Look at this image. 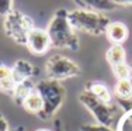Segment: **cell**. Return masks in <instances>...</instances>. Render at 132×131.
<instances>
[{
	"mask_svg": "<svg viewBox=\"0 0 132 131\" xmlns=\"http://www.w3.org/2000/svg\"><path fill=\"white\" fill-rule=\"evenodd\" d=\"M46 33L51 40V45L58 49H68V51H79L80 41L77 37V31L72 27L68 18V10L59 9L52 16L48 23Z\"/></svg>",
	"mask_w": 132,
	"mask_h": 131,
	"instance_id": "cell-1",
	"label": "cell"
},
{
	"mask_svg": "<svg viewBox=\"0 0 132 131\" xmlns=\"http://www.w3.org/2000/svg\"><path fill=\"white\" fill-rule=\"evenodd\" d=\"M77 97H79V102L81 104L92 113V116L97 121V124L110 127V128H114L115 124L118 126L119 120L124 114V111L119 107L118 103L115 102L105 103L100 100L98 97H96L93 93H90L86 89L81 90Z\"/></svg>",
	"mask_w": 132,
	"mask_h": 131,
	"instance_id": "cell-2",
	"label": "cell"
},
{
	"mask_svg": "<svg viewBox=\"0 0 132 131\" xmlns=\"http://www.w3.org/2000/svg\"><path fill=\"white\" fill-rule=\"evenodd\" d=\"M37 93L42 97L44 102V110L39 114V118L49 120L58 113V110L62 107L65 99H66V89L62 85V82L53 79H42L35 85Z\"/></svg>",
	"mask_w": 132,
	"mask_h": 131,
	"instance_id": "cell-3",
	"label": "cell"
},
{
	"mask_svg": "<svg viewBox=\"0 0 132 131\" xmlns=\"http://www.w3.org/2000/svg\"><path fill=\"white\" fill-rule=\"evenodd\" d=\"M68 18L72 27L76 31H81L84 34L94 37L105 35L107 26L110 24L108 16L104 13H97L92 10H83V9H73L68 11Z\"/></svg>",
	"mask_w": 132,
	"mask_h": 131,
	"instance_id": "cell-4",
	"label": "cell"
},
{
	"mask_svg": "<svg viewBox=\"0 0 132 131\" xmlns=\"http://www.w3.org/2000/svg\"><path fill=\"white\" fill-rule=\"evenodd\" d=\"M3 28H4V34L11 41L18 45H26L28 34L34 28V21L26 13L13 9L7 16H4Z\"/></svg>",
	"mask_w": 132,
	"mask_h": 131,
	"instance_id": "cell-5",
	"label": "cell"
},
{
	"mask_svg": "<svg viewBox=\"0 0 132 131\" xmlns=\"http://www.w3.org/2000/svg\"><path fill=\"white\" fill-rule=\"evenodd\" d=\"M81 73L80 66L69 57L62 54L51 55L45 62V75L49 79L53 80H62L77 78Z\"/></svg>",
	"mask_w": 132,
	"mask_h": 131,
	"instance_id": "cell-6",
	"label": "cell"
},
{
	"mask_svg": "<svg viewBox=\"0 0 132 131\" xmlns=\"http://www.w3.org/2000/svg\"><path fill=\"white\" fill-rule=\"evenodd\" d=\"M26 47L34 55H44L45 52H48V49L52 45H51V40H49V35L46 33V30L35 28L34 27L30 31V34H28Z\"/></svg>",
	"mask_w": 132,
	"mask_h": 131,
	"instance_id": "cell-7",
	"label": "cell"
},
{
	"mask_svg": "<svg viewBox=\"0 0 132 131\" xmlns=\"http://www.w3.org/2000/svg\"><path fill=\"white\" fill-rule=\"evenodd\" d=\"M11 73L14 78V83L32 82L34 78L38 76L39 69L27 59H17L11 66Z\"/></svg>",
	"mask_w": 132,
	"mask_h": 131,
	"instance_id": "cell-8",
	"label": "cell"
},
{
	"mask_svg": "<svg viewBox=\"0 0 132 131\" xmlns=\"http://www.w3.org/2000/svg\"><path fill=\"white\" fill-rule=\"evenodd\" d=\"M128 35H129V30L121 21H110V24L107 26L105 37L111 42V45L112 44L122 45L128 40Z\"/></svg>",
	"mask_w": 132,
	"mask_h": 131,
	"instance_id": "cell-9",
	"label": "cell"
},
{
	"mask_svg": "<svg viewBox=\"0 0 132 131\" xmlns=\"http://www.w3.org/2000/svg\"><path fill=\"white\" fill-rule=\"evenodd\" d=\"M77 9H83V10H92L97 13H107V11L115 10L117 4L112 0H72Z\"/></svg>",
	"mask_w": 132,
	"mask_h": 131,
	"instance_id": "cell-10",
	"label": "cell"
},
{
	"mask_svg": "<svg viewBox=\"0 0 132 131\" xmlns=\"http://www.w3.org/2000/svg\"><path fill=\"white\" fill-rule=\"evenodd\" d=\"M84 89L89 90V92L93 93L96 97H98L100 100H103L105 103L114 102V97H112L110 89L103 82H98V80H90V82L86 83V87H84Z\"/></svg>",
	"mask_w": 132,
	"mask_h": 131,
	"instance_id": "cell-11",
	"label": "cell"
},
{
	"mask_svg": "<svg viewBox=\"0 0 132 131\" xmlns=\"http://www.w3.org/2000/svg\"><path fill=\"white\" fill-rule=\"evenodd\" d=\"M21 106L24 107V110H26L27 113L35 114V116H38V117H39V114L42 113V110H44L42 97H41L35 90H32V92L24 99L23 103H21Z\"/></svg>",
	"mask_w": 132,
	"mask_h": 131,
	"instance_id": "cell-12",
	"label": "cell"
},
{
	"mask_svg": "<svg viewBox=\"0 0 132 131\" xmlns=\"http://www.w3.org/2000/svg\"><path fill=\"white\" fill-rule=\"evenodd\" d=\"M105 59L110 64V66H114V65L127 62V52H125V48L122 45H118V44H112L105 52Z\"/></svg>",
	"mask_w": 132,
	"mask_h": 131,
	"instance_id": "cell-13",
	"label": "cell"
},
{
	"mask_svg": "<svg viewBox=\"0 0 132 131\" xmlns=\"http://www.w3.org/2000/svg\"><path fill=\"white\" fill-rule=\"evenodd\" d=\"M14 85L15 83H14L13 73H11V68H9L4 64H0V90L11 95Z\"/></svg>",
	"mask_w": 132,
	"mask_h": 131,
	"instance_id": "cell-14",
	"label": "cell"
},
{
	"mask_svg": "<svg viewBox=\"0 0 132 131\" xmlns=\"http://www.w3.org/2000/svg\"><path fill=\"white\" fill-rule=\"evenodd\" d=\"M114 93L117 100H129L132 97V78L131 79L117 80L114 87Z\"/></svg>",
	"mask_w": 132,
	"mask_h": 131,
	"instance_id": "cell-15",
	"label": "cell"
},
{
	"mask_svg": "<svg viewBox=\"0 0 132 131\" xmlns=\"http://www.w3.org/2000/svg\"><path fill=\"white\" fill-rule=\"evenodd\" d=\"M34 82H21V83H15L14 89L11 92V96H13V100L18 104H21L23 100L30 95L34 90Z\"/></svg>",
	"mask_w": 132,
	"mask_h": 131,
	"instance_id": "cell-16",
	"label": "cell"
},
{
	"mask_svg": "<svg viewBox=\"0 0 132 131\" xmlns=\"http://www.w3.org/2000/svg\"><path fill=\"white\" fill-rule=\"evenodd\" d=\"M111 69H112L114 76L117 78V80L131 79V78H132V69H131V66L127 64V62H124V64H118V65H114V66H111Z\"/></svg>",
	"mask_w": 132,
	"mask_h": 131,
	"instance_id": "cell-17",
	"label": "cell"
},
{
	"mask_svg": "<svg viewBox=\"0 0 132 131\" xmlns=\"http://www.w3.org/2000/svg\"><path fill=\"white\" fill-rule=\"evenodd\" d=\"M81 131H117L114 128H110V127H105V126H101V124H84L81 126Z\"/></svg>",
	"mask_w": 132,
	"mask_h": 131,
	"instance_id": "cell-18",
	"label": "cell"
},
{
	"mask_svg": "<svg viewBox=\"0 0 132 131\" xmlns=\"http://www.w3.org/2000/svg\"><path fill=\"white\" fill-rule=\"evenodd\" d=\"M13 9V0H0V17L7 16Z\"/></svg>",
	"mask_w": 132,
	"mask_h": 131,
	"instance_id": "cell-19",
	"label": "cell"
},
{
	"mask_svg": "<svg viewBox=\"0 0 132 131\" xmlns=\"http://www.w3.org/2000/svg\"><path fill=\"white\" fill-rule=\"evenodd\" d=\"M117 131H132V126L121 117V120H119V123L117 126Z\"/></svg>",
	"mask_w": 132,
	"mask_h": 131,
	"instance_id": "cell-20",
	"label": "cell"
},
{
	"mask_svg": "<svg viewBox=\"0 0 132 131\" xmlns=\"http://www.w3.org/2000/svg\"><path fill=\"white\" fill-rule=\"evenodd\" d=\"M0 131H10V126H9V121L6 120V117L0 113Z\"/></svg>",
	"mask_w": 132,
	"mask_h": 131,
	"instance_id": "cell-21",
	"label": "cell"
},
{
	"mask_svg": "<svg viewBox=\"0 0 132 131\" xmlns=\"http://www.w3.org/2000/svg\"><path fill=\"white\" fill-rule=\"evenodd\" d=\"M117 7H132V0H112Z\"/></svg>",
	"mask_w": 132,
	"mask_h": 131,
	"instance_id": "cell-22",
	"label": "cell"
},
{
	"mask_svg": "<svg viewBox=\"0 0 132 131\" xmlns=\"http://www.w3.org/2000/svg\"><path fill=\"white\" fill-rule=\"evenodd\" d=\"M10 131H26V128H24L23 126H17V127H14V128L10 130Z\"/></svg>",
	"mask_w": 132,
	"mask_h": 131,
	"instance_id": "cell-23",
	"label": "cell"
},
{
	"mask_svg": "<svg viewBox=\"0 0 132 131\" xmlns=\"http://www.w3.org/2000/svg\"><path fill=\"white\" fill-rule=\"evenodd\" d=\"M35 131H51V130H48V128H38V130H35Z\"/></svg>",
	"mask_w": 132,
	"mask_h": 131,
	"instance_id": "cell-24",
	"label": "cell"
},
{
	"mask_svg": "<svg viewBox=\"0 0 132 131\" xmlns=\"http://www.w3.org/2000/svg\"><path fill=\"white\" fill-rule=\"evenodd\" d=\"M129 66H131V69H132V62H131V64H129Z\"/></svg>",
	"mask_w": 132,
	"mask_h": 131,
	"instance_id": "cell-25",
	"label": "cell"
}]
</instances>
